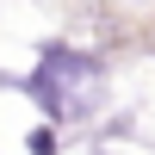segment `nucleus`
<instances>
[{
  "label": "nucleus",
  "instance_id": "1",
  "mask_svg": "<svg viewBox=\"0 0 155 155\" xmlns=\"http://www.w3.org/2000/svg\"><path fill=\"white\" fill-rule=\"evenodd\" d=\"M31 93L44 99L56 118H87V112L106 99V68L81 50H50L44 68L31 74Z\"/></svg>",
  "mask_w": 155,
  "mask_h": 155
}]
</instances>
